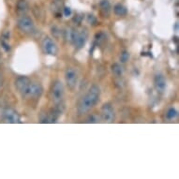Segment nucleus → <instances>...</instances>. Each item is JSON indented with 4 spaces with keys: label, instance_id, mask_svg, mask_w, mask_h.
I'll return each mask as SVG.
<instances>
[{
    "label": "nucleus",
    "instance_id": "f03ea898",
    "mask_svg": "<svg viewBox=\"0 0 179 179\" xmlns=\"http://www.w3.org/2000/svg\"><path fill=\"white\" fill-rule=\"evenodd\" d=\"M33 84L34 82L26 76H20L15 80V87L24 98H31Z\"/></svg>",
    "mask_w": 179,
    "mask_h": 179
},
{
    "label": "nucleus",
    "instance_id": "4468645a",
    "mask_svg": "<svg viewBox=\"0 0 179 179\" xmlns=\"http://www.w3.org/2000/svg\"><path fill=\"white\" fill-rule=\"evenodd\" d=\"M112 71L115 76H121L122 74H123L124 70H123V68H122L119 64L115 63L112 66Z\"/></svg>",
    "mask_w": 179,
    "mask_h": 179
},
{
    "label": "nucleus",
    "instance_id": "dca6fc26",
    "mask_svg": "<svg viewBox=\"0 0 179 179\" xmlns=\"http://www.w3.org/2000/svg\"><path fill=\"white\" fill-rule=\"evenodd\" d=\"M130 58V54L129 53L127 52V51H124L123 53L121 54V56H120V61L122 63H126L127 60Z\"/></svg>",
    "mask_w": 179,
    "mask_h": 179
},
{
    "label": "nucleus",
    "instance_id": "ddd939ff",
    "mask_svg": "<svg viewBox=\"0 0 179 179\" xmlns=\"http://www.w3.org/2000/svg\"><path fill=\"white\" fill-rule=\"evenodd\" d=\"M114 12L117 15V16H125V15L127 13V9L122 4H116L114 7Z\"/></svg>",
    "mask_w": 179,
    "mask_h": 179
},
{
    "label": "nucleus",
    "instance_id": "9b49d317",
    "mask_svg": "<svg viewBox=\"0 0 179 179\" xmlns=\"http://www.w3.org/2000/svg\"><path fill=\"white\" fill-rule=\"evenodd\" d=\"M100 8L101 13L104 15L105 17H108L111 12V4L108 0H101L100 2Z\"/></svg>",
    "mask_w": 179,
    "mask_h": 179
},
{
    "label": "nucleus",
    "instance_id": "f3484780",
    "mask_svg": "<svg viewBox=\"0 0 179 179\" xmlns=\"http://www.w3.org/2000/svg\"><path fill=\"white\" fill-rule=\"evenodd\" d=\"M98 121H99V118L96 115H91L89 118H88L87 122H91V123H97Z\"/></svg>",
    "mask_w": 179,
    "mask_h": 179
},
{
    "label": "nucleus",
    "instance_id": "f257e3e1",
    "mask_svg": "<svg viewBox=\"0 0 179 179\" xmlns=\"http://www.w3.org/2000/svg\"><path fill=\"white\" fill-rule=\"evenodd\" d=\"M100 88L97 85L91 86L89 91L86 93L78 104V112L80 115L85 114L97 104L100 99Z\"/></svg>",
    "mask_w": 179,
    "mask_h": 179
},
{
    "label": "nucleus",
    "instance_id": "39448f33",
    "mask_svg": "<svg viewBox=\"0 0 179 179\" xmlns=\"http://www.w3.org/2000/svg\"><path fill=\"white\" fill-rule=\"evenodd\" d=\"M18 27L20 30L25 34H33L35 32V25L34 23L31 20V18H29L27 16H22L18 20L17 23Z\"/></svg>",
    "mask_w": 179,
    "mask_h": 179
},
{
    "label": "nucleus",
    "instance_id": "20e7f679",
    "mask_svg": "<svg viewBox=\"0 0 179 179\" xmlns=\"http://www.w3.org/2000/svg\"><path fill=\"white\" fill-rule=\"evenodd\" d=\"M51 96H52V100L54 104L57 105L62 102L64 98V85L61 81L57 80L54 83L52 91H51Z\"/></svg>",
    "mask_w": 179,
    "mask_h": 179
},
{
    "label": "nucleus",
    "instance_id": "7ed1b4c3",
    "mask_svg": "<svg viewBox=\"0 0 179 179\" xmlns=\"http://www.w3.org/2000/svg\"><path fill=\"white\" fill-rule=\"evenodd\" d=\"M86 38H87V36H86L85 32H78L74 29L69 30L68 32V39L70 42H72L78 49L84 47L86 42Z\"/></svg>",
    "mask_w": 179,
    "mask_h": 179
},
{
    "label": "nucleus",
    "instance_id": "a211bd4d",
    "mask_svg": "<svg viewBox=\"0 0 179 179\" xmlns=\"http://www.w3.org/2000/svg\"><path fill=\"white\" fill-rule=\"evenodd\" d=\"M64 12H65V15L66 16H69V15L71 14V11H70V9L68 8V7H66L64 9Z\"/></svg>",
    "mask_w": 179,
    "mask_h": 179
},
{
    "label": "nucleus",
    "instance_id": "0eeeda50",
    "mask_svg": "<svg viewBox=\"0 0 179 179\" xmlns=\"http://www.w3.org/2000/svg\"><path fill=\"white\" fill-rule=\"evenodd\" d=\"M42 46L46 54L55 55L57 54V46H56V44L54 43V42L52 39H50L48 37L44 38V39L42 40Z\"/></svg>",
    "mask_w": 179,
    "mask_h": 179
},
{
    "label": "nucleus",
    "instance_id": "9d476101",
    "mask_svg": "<svg viewBox=\"0 0 179 179\" xmlns=\"http://www.w3.org/2000/svg\"><path fill=\"white\" fill-rule=\"evenodd\" d=\"M155 88L160 93H163L166 89V80L162 74H157L154 78Z\"/></svg>",
    "mask_w": 179,
    "mask_h": 179
},
{
    "label": "nucleus",
    "instance_id": "1a4fd4ad",
    "mask_svg": "<svg viewBox=\"0 0 179 179\" xmlns=\"http://www.w3.org/2000/svg\"><path fill=\"white\" fill-rule=\"evenodd\" d=\"M101 116L102 119H103L105 122H108V123H111V122L114 121L115 119V112L114 109L111 104L109 103H105L101 108Z\"/></svg>",
    "mask_w": 179,
    "mask_h": 179
},
{
    "label": "nucleus",
    "instance_id": "f8f14e48",
    "mask_svg": "<svg viewBox=\"0 0 179 179\" xmlns=\"http://www.w3.org/2000/svg\"><path fill=\"white\" fill-rule=\"evenodd\" d=\"M16 8H17V11L20 14H24L25 12L27 11L28 9V5L26 3L25 0H18L17 5H16Z\"/></svg>",
    "mask_w": 179,
    "mask_h": 179
},
{
    "label": "nucleus",
    "instance_id": "6e6552de",
    "mask_svg": "<svg viewBox=\"0 0 179 179\" xmlns=\"http://www.w3.org/2000/svg\"><path fill=\"white\" fill-rule=\"evenodd\" d=\"M3 116L5 121L8 122V123H11V124L21 123V119H20L18 112L11 108L5 109L3 112Z\"/></svg>",
    "mask_w": 179,
    "mask_h": 179
},
{
    "label": "nucleus",
    "instance_id": "423d86ee",
    "mask_svg": "<svg viewBox=\"0 0 179 179\" xmlns=\"http://www.w3.org/2000/svg\"><path fill=\"white\" fill-rule=\"evenodd\" d=\"M65 80L69 89H74L78 83V73L74 69L69 68L65 72Z\"/></svg>",
    "mask_w": 179,
    "mask_h": 179
},
{
    "label": "nucleus",
    "instance_id": "2eb2a0df",
    "mask_svg": "<svg viewBox=\"0 0 179 179\" xmlns=\"http://www.w3.org/2000/svg\"><path fill=\"white\" fill-rule=\"evenodd\" d=\"M166 116L168 119H175V117L177 116V111L175 109V108H171L169 109L167 114H166Z\"/></svg>",
    "mask_w": 179,
    "mask_h": 179
}]
</instances>
